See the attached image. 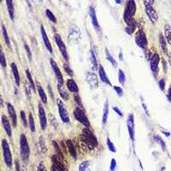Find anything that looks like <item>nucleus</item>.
Masks as SVG:
<instances>
[{
    "mask_svg": "<svg viewBox=\"0 0 171 171\" xmlns=\"http://www.w3.org/2000/svg\"><path fill=\"white\" fill-rule=\"evenodd\" d=\"M81 139L86 145H87L89 147L96 148L99 145L98 139L93 134V132L89 128H85L82 130V134L81 135Z\"/></svg>",
    "mask_w": 171,
    "mask_h": 171,
    "instance_id": "nucleus-1",
    "label": "nucleus"
},
{
    "mask_svg": "<svg viewBox=\"0 0 171 171\" xmlns=\"http://www.w3.org/2000/svg\"><path fill=\"white\" fill-rule=\"evenodd\" d=\"M137 10V5L135 0H128L126 3L124 12H123V20L126 24H129L134 18V15Z\"/></svg>",
    "mask_w": 171,
    "mask_h": 171,
    "instance_id": "nucleus-2",
    "label": "nucleus"
},
{
    "mask_svg": "<svg viewBox=\"0 0 171 171\" xmlns=\"http://www.w3.org/2000/svg\"><path fill=\"white\" fill-rule=\"evenodd\" d=\"M20 151L21 157L25 163L28 161L30 156V147L27 136L24 134L20 135Z\"/></svg>",
    "mask_w": 171,
    "mask_h": 171,
    "instance_id": "nucleus-3",
    "label": "nucleus"
},
{
    "mask_svg": "<svg viewBox=\"0 0 171 171\" xmlns=\"http://www.w3.org/2000/svg\"><path fill=\"white\" fill-rule=\"evenodd\" d=\"M73 114H74V116H75V118H76L77 122H79L85 128H90L91 123H90V121L88 120V117L86 115L84 110L76 106L75 110H74V111H73Z\"/></svg>",
    "mask_w": 171,
    "mask_h": 171,
    "instance_id": "nucleus-4",
    "label": "nucleus"
},
{
    "mask_svg": "<svg viewBox=\"0 0 171 171\" xmlns=\"http://www.w3.org/2000/svg\"><path fill=\"white\" fill-rule=\"evenodd\" d=\"M144 4H145V13L147 15L149 20L151 21L153 24H156L158 21V15L157 10H155L154 7L152 5V3L150 0H145Z\"/></svg>",
    "mask_w": 171,
    "mask_h": 171,
    "instance_id": "nucleus-5",
    "label": "nucleus"
},
{
    "mask_svg": "<svg viewBox=\"0 0 171 171\" xmlns=\"http://www.w3.org/2000/svg\"><path fill=\"white\" fill-rule=\"evenodd\" d=\"M135 43L136 45L142 50H146L147 49V46H148V40H147V37L145 34V31L143 29H139L136 33H135V38H134Z\"/></svg>",
    "mask_w": 171,
    "mask_h": 171,
    "instance_id": "nucleus-6",
    "label": "nucleus"
},
{
    "mask_svg": "<svg viewBox=\"0 0 171 171\" xmlns=\"http://www.w3.org/2000/svg\"><path fill=\"white\" fill-rule=\"evenodd\" d=\"M2 149H3V158H4V162L6 165L9 168L12 167V154H11V151H10V145L5 139H2Z\"/></svg>",
    "mask_w": 171,
    "mask_h": 171,
    "instance_id": "nucleus-7",
    "label": "nucleus"
},
{
    "mask_svg": "<svg viewBox=\"0 0 171 171\" xmlns=\"http://www.w3.org/2000/svg\"><path fill=\"white\" fill-rule=\"evenodd\" d=\"M81 37V33L79 27L76 26V24H73L69 28V34H68L69 42L71 43V44H76V43L79 42Z\"/></svg>",
    "mask_w": 171,
    "mask_h": 171,
    "instance_id": "nucleus-8",
    "label": "nucleus"
},
{
    "mask_svg": "<svg viewBox=\"0 0 171 171\" xmlns=\"http://www.w3.org/2000/svg\"><path fill=\"white\" fill-rule=\"evenodd\" d=\"M54 39H55V42H56V46L59 49L60 52L63 56V59L65 60V62H69V53H68V50H67V47H66V45L63 42V39L61 38L58 33H56L54 35Z\"/></svg>",
    "mask_w": 171,
    "mask_h": 171,
    "instance_id": "nucleus-9",
    "label": "nucleus"
},
{
    "mask_svg": "<svg viewBox=\"0 0 171 171\" xmlns=\"http://www.w3.org/2000/svg\"><path fill=\"white\" fill-rule=\"evenodd\" d=\"M56 105H57V108H58V113H59V116L62 122L63 123H69L70 122V119H69V113L67 110L64 103L61 99H56Z\"/></svg>",
    "mask_w": 171,
    "mask_h": 171,
    "instance_id": "nucleus-10",
    "label": "nucleus"
},
{
    "mask_svg": "<svg viewBox=\"0 0 171 171\" xmlns=\"http://www.w3.org/2000/svg\"><path fill=\"white\" fill-rule=\"evenodd\" d=\"M63 159L56 155L52 156L51 157V161H52L51 171H68V169L63 164Z\"/></svg>",
    "mask_w": 171,
    "mask_h": 171,
    "instance_id": "nucleus-11",
    "label": "nucleus"
},
{
    "mask_svg": "<svg viewBox=\"0 0 171 171\" xmlns=\"http://www.w3.org/2000/svg\"><path fill=\"white\" fill-rule=\"evenodd\" d=\"M50 63H51V69H52L53 72H54V75L56 76V79L57 81V84L64 85V80H63V74L61 72V69H60V68L57 65L56 61L53 59V58H51L50 59Z\"/></svg>",
    "mask_w": 171,
    "mask_h": 171,
    "instance_id": "nucleus-12",
    "label": "nucleus"
},
{
    "mask_svg": "<svg viewBox=\"0 0 171 171\" xmlns=\"http://www.w3.org/2000/svg\"><path fill=\"white\" fill-rule=\"evenodd\" d=\"M127 127L130 139L132 141H134L135 139V123H134V115L133 113H130L127 118Z\"/></svg>",
    "mask_w": 171,
    "mask_h": 171,
    "instance_id": "nucleus-13",
    "label": "nucleus"
},
{
    "mask_svg": "<svg viewBox=\"0 0 171 171\" xmlns=\"http://www.w3.org/2000/svg\"><path fill=\"white\" fill-rule=\"evenodd\" d=\"M38 112H39V119L41 130L45 131L47 127V117H46V110L43 107L42 103H39L38 105Z\"/></svg>",
    "mask_w": 171,
    "mask_h": 171,
    "instance_id": "nucleus-14",
    "label": "nucleus"
},
{
    "mask_svg": "<svg viewBox=\"0 0 171 171\" xmlns=\"http://www.w3.org/2000/svg\"><path fill=\"white\" fill-rule=\"evenodd\" d=\"M160 63V56L158 53H154L150 59V68L155 77H157L158 72V66Z\"/></svg>",
    "mask_w": 171,
    "mask_h": 171,
    "instance_id": "nucleus-15",
    "label": "nucleus"
},
{
    "mask_svg": "<svg viewBox=\"0 0 171 171\" xmlns=\"http://www.w3.org/2000/svg\"><path fill=\"white\" fill-rule=\"evenodd\" d=\"M86 81L88 83L90 87L92 89L97 88L99 86V79L98 76L93 72H87L86 74Z\"/></svg>",
    "mask_w": 171,
    "mask_h": 171,
    "instance_id": "nucleus-16",
    "label": "nucleus"
},
{
    "mask_svg": "<svg viewBox=\"0 0 171 171\" xmlns=\"http://www.w3.org/2000/svg\"><path fill=\"white\" fill-rule=\"evenodd\" d=\"M40 33H41V37H42V40L44 45L46 46V48L47 49V51H49L50 53L53 52V48L52 46H51V43L50 41V39L48 35H47V33H46V28L43 25H40Z\"/></svg>",
    "mask_w": 171,
    "mask_h": 171,
    "instance_id": "nucleus-17",
    "label": "nucleus"
},
{
    "mask_svg": "<svg viewBox=\"0 0 171 171\" xmlns=\"http://www.w3.org/2000/svg\"><path fill=\"white\" fill-rule=\"evenodd\" d=\"M7 110H8V113H9V115H10V121H11V123H12V126L14 128H17V111H16V109L10 103H7Z\"/></svg>",
    "mask_w": 171,
    "mask_h": 171,
    "instance_id": "nucleus-18",
    "label": "nucleus"
},
{
    "mask_svg": "<svg viewBox=\"0 0 171 171\" xmlns=\"http://www.w3.org/2000/svg\"><path fill=\"white\" fill-rule=\"evenodd\" d=\"M98 72H99V79L101 80V81H102L103 83L106 84V85L111 86L112 84H111V82H110V79H109V76H108V75H107V73H106L105 69V68H104L102 65H100V64L99 65Z\"/></svg>",
    "mask_w": 171,
    "mask_h": 171,
    "instance_id": "nucleus-19",
    "label": "nucleus"
},
{
    "mask_svg": "<svg viewBox=\"0 0 171 171\" xmlns=\"http://www.w3.org/2000/svg\"><path fill=\"white\" fill-rule=\"evenodd\" d=\"M1 122H2V125L4 129V131L6 133V134L9 137L12 136V128H11V125H10V122L9 121V119L7 118L6 115H2L1 117Z\"/></svg>",
    "mask_w": 171,
    "mask_h": 171,
    "instance_id": "nucleus-20",
    "label": "nucleus"
},
{
    "mask_svg": "<svg viewBox=\"0 0 171 171\" xmlns=\"http://www.w3.org/2000/svg\"><path fill=\"white\" fill-rule=\"evenodd\" d=\"M66 87L69 90V92L75 93H78L79 92V86L77 85V83L76 82V81L72 78H69L66 81Z\"/></svg>",
    "mask_w": 171,
    "mask_h": 171,
    "instance_id": "nucleus-21",
    "label": "nucleus"
},
{
    "mask_svg": "<svg viewBox=\"0 0 171 171\" xmlns=\"http://www.w3.org/2000/svg\"><path fill=\"white\" fill-rule=\"evenodd\" d=\"M89 16H90L91 22H92L93 27H95V29L96 30L100 29L99 21H98V17H97V15H96V10L95 9H94V7H92V6L90 7V9H89Z\"/></svg>",
    "mask_w": 171,
    "mask_h": 171,
    "instance_id": "nucleus-22",
    "label": "nucleus"
},
{
    "mask_svg": "<svg viewBox=\"0 0 171 171\" xmlns=\"http://www.w3.org/2000/svg\"><path fill=\"white\" fill-rule=\"evenodd\" d=\"M10 69H11V72H12V75L14 76L15 82H16L17 86H19L21 85V76L17 65L15 63H12L10 64Z\"/></svg>",
    "mask_w": 171,
    "mask_h": 171,
    "instance_id": "nucleus-23",
    "label": "nucleus"
},
{
    "mask_svg": "<svg viewBox=\"0 0 171 171\" xmlns=\"http://www.w3.org/2000/svg\"><path fill=\"white\" fill-rule=\"evenodd\" d=\"M109 113H110V105H109V101L106 100L105 105H104V108H103V115H102V125L105 126L108 121Z\"/></svg>",
    "mask_w": 171,
    "mask_h": 171,
    "instance_id": "nucleus-24",
    "label": "nucleus"
},
{
    "mask_svg": "<svg viewBox=\"0 0 171 171\" xmlns=\"http://www.w3.org/2000/svg\"><path fill=\"white\" fill-rule=\"evenodd\" d=\"M66 147L68 149V151H69L70 156H71L74 159H76V158H77V152H76V146L73 144V142L71 139H67V140H66Z\"/></svg>",
    "mask_w": 171,
    "mask_h": 171,
    "instance_id": "nucleus-25",
    "label": "nucleus"
},
{
    "mask_svg": "<svg viewBox=\"0 0 171 171\" xmlns=\"http://www.w3.org/2000/svg\"><path fill=\"white\" fill-rule=\"evenodd\" d=\"M36 88L37 92H38V94L40 96V100H41V103H42V104H47V101H48V99H47V95H46L45 90H44V88L41 86V85H40V83H37Z\"/></svg>",
    "mask_w": 171,
    "mask_h": 171,
    "instance_id": "nucleus-26",
    "label": "nucleus"
},
{
    "mask_svg": "<svg viewBox=\"0 0 171 171\" xmlns=\"http://www.w3.org/2000/svg\"><path fill=\"white\" fill-rule=\"evenodd\" d=\"M158 40H159V44H160V46H161V49L162 51H164V54L166 55H169L168 52V43L165 40L164 36V34L163 33H159V35H158Z\"/></svg>",
    "mask_w": 171,
    "mask_h": 171,
    "instance_id": "nucleus-27",
    "label": "nucleus"
},
{
    "mask_svg": "<svg viewBox=\"0 0 171 171\" xmlns=\"http://www.w3.org/2000/svg\"><path fill=\"white\" fill-rule=\"evenodd\" d=\"M6 2L7 10H8V13L10 16V18L11 21H14L15 19V7H14L13 0H5Z\"/></svg>",
    "mask_w": 171,
    "mask_h": 171,
    "instance_id": "nucleus-28",
    "label": "nucleus"
},
{
    "mask_svg": "<svg viewBox=\"0 0 171 171\" xmlns=\"http://www.w3.org/2000/svg\"><path fill=\"white\" fill-rule=\"evenodd\" d=\"M57 90H58V93H59L61 99H63V100H69V94L64 87V85L57 84Z\"/></svg>",
    "mask_w": 171,
    "mask_h": 171,
    "instance_id": "nucleus-29",
    "label": "nucleus"
},
{
    "mask_svg": "<svg viewBox=\"0 0 171 171\" xmlns=\"http://www.w3.org/2000/svg\"><path fill=\"white\" fill-rule=\"evenodd\" d=\"M90 62L92 64V69L93 70H97L99 69L98 65V61H97V56H96L95 52L93 51V50H90Z\"/></svg>",
    "mask_w": 171,
    "mask_h": 171,
    "instance_id": "nucleus-30",
    "label": "nucleus"
},
{
    "mask_svg": "<svg viewBox=\"0 0 171 171\" xmlns=\"http://www.w3.org/2000/svg\"><path fill=\"white\" fill-rule=\"evenodd\" d=\"M136 27H137V22H136V21L134 19L129 24H127V27H126L125 28V32L128 33V35H132L133 33H134Z\"/></svg>",
    "mask_w": 171,
    "mask_h": 171,
    "instance_id": "nucleus-31",
    "label": "nucleus"
},
{
    "mask_svg": "<svg viewBox=\"0 0 171 171\" xmlns=\"http://www.w3.org/2000/svg\"><path fill=\"white\" fill-rule=\"evenodd\" d=\"M164 36L169 45L171 46V27L169 24H166L164 28Z\"/></svg>",
    "mask_w": 171,
    "mask_h": 171,
    "instance_id": "nucleus-32",
    "label": "nucleus"
},
{
    "mask_svg": "<svg viewBox=\"0 0 171 171\" xmlns=\"http://www.w3.org/2000/svg\"><path fill=\"white\" fill-rule=\"evenodd\" d=\"M26 76H27V81L29 83V86L31 88L33 89V92H36V85H35V82H34V81L33 79V76L31 75V73H30L29 69H26Z\"/></svg>",
    "mask_w": 171,
    "mask_h": 171,
    "instance_id": "nucleus-33",
    "label": "nucleus"
},
{
    "mask_svg": "<svg viewBox=\"0 0 171 171\" xmlns=\"http://www.w3.org/2000/svg\"><path fill=\"white\" fill-rule=\"evenodd\" d=\"M27 121H28V128H29L30 131L32 132V133H34V132L36 131V125H35L34 117H33V114L31 112H29V114H28Z\"/></svg>",
    "mask_w": 171,
    "mask_h": 171,
    "instance_id": "nucleus-34",
    "label": "nucleus"
},
{
    "mask_svg": "<svg viewBox=\"0 0 171 171\" xmlns=\"http://www.w3.org/2000/svg\"><path fill=\"white\" fill-rule=\"evenodd\" d=\"M105 51L106 59L108 60L109 62L111 63V65L113 66L114 68H116V67H117V62H116V60H115V58H114V56L110 54V51H109V49L107 47L105 49Z\"/></svg>",
    "mask_w": 171,
    "mask_h": 171,
    "instance_id": "nucleus-35",
    "label": "nucleus"
},
{
    "mask_svg": "<svg viewBox=\"0 0 171 171\" xmlns=\"http://www.w3.org/2000/svg\"><path fill=\"white\" fill-rule=\"evenodd\" d=\"M2 33H3V40H4V42L6 44V46L9 47V48H11V43H10V36L8 34V32H7L6 27L4 25H2Z\"/></svg>",
    "mask_w": 171,
    "mask_h": 171,
    "instance_id": "nucleus-36",
    "label": "nucleus"
},
{
    "mask_svg": "<svg viewBox=\"0 0 171 171\" xmlns=\"http://www.w3.org/2000/svg\"><path fill=\"white\" fill-rule=\"evenodd\" d=\"M0 65L3 68H6L7 66L6 57H5V54L3 52V49L1 44H0Z\"/></svg>",
    "mask_w": 171,
    "mask_h": 171,
    "instance_id": "nucleus-37",
    "label": "nucleus"
},
{
    "mask_svg": "<svg viewBox=\"0 0 171 171\" xmlns=\"http://www.w3.org/2000/svg\"><path fill=\"white\" fill-rule=\"evenodd\" d=\"M52 145L53 147H54V149H55V151H56V156H58L59 158H61L62 159H63V151H62V147H60L59 145H58V143L56 141V140H54V141H52Z\"/></svg>",
    "mask_w": 171,
    "mask_h": 171,
    "instance_id": "nucleus-38",
    "label": "nucleus"
},
{
    "mask_svg": "<svg viewBox=\"0 0 171 171\" xmlns=\"http://www.w3.org/2000/svg\"><path fill=\"white\" fill-rule=\"evenodd\" d=\"M20 118L23 127H24V128H27V127H28V121H27L26 113H25L24 110H21L20 111Z\"/></svg>",
    "mask_w": 171,
    "mask_h": 171,
    "instance_id": "nucleus-39",
    "label": "nucleus"
},
{
    "mask_svg": "<svg viewBox=\"0 0 171 171\" xmlns=\"http://www.w3.org/2000/svg\"><path fill=\"white\" fill-rule=\"evenodd\" d=\"M63 69H64L66 74L69 76H70V78H72L74 76V71H73V69H71V67L69 64V62H65L63 63Z\"/></svg>",
    "mask_w": 171,
    "mask_h": 171,
    "instance_id": "nucleus-40",
    "label": "nucleus"
},
{
    "mask_svg": "<svg viewBox=\"0 0 171 171\" xmlns=\"http://www.w3.org/2000/svg\"><path fill=\"white\" fill-rule=\"evenodd\" d=\"M46 16L47 17V18L49 19L52 23H56L57 22V20H56V17H55V15L53 14V12L51 10H50L49 9H47L46 10Z\"/></svg>",
    "mask_w": 171,
    "mask_h": 171,
    "instance_id": "nucleus-41",
    "label": "nucleus"
},
{
    "mask_svg": "<svg viewBox=\"0 0 171 171\" xmlns=\"http://www.w3.org/2000/svg\"><path fill=\"white\" fill-rule=\"evenodd\" d=\"M118 81L121 85H124L126 81L125 73L123 72V70L121 69H118Z\"/></svg>",
    "mask_w": 171,
    "mask_h": 171,
    "instance_id": "nucleus-42",
    "label": "nucleus"
},
{
    "mask_svg": "<svg viewBox=\"0 0 171 171\" xmlns=\"http://www.w3.org/2000/svg\"><path fill=\"white\" fill-rule=\"evenodd\" d=\"M74 99H75V101H76V105H77V107H79V108L84 110L82 100H81V97H80L78 93H75V95H74Z\"/></svg>",
    "mask_w": 171,
    "mask_h": 171,
    "instance_id": "nucleus-43",
    "label": "nucleus"
},
{
    "mask_svg": "<svg viewBox=\"0 0 171 171\" xmlns=\"http://www.w3.org/2000/svg\"><path fill=\"white\" fill-rule=\"evenodd\" d=\"M106 144H107V146H108L109 150L111 151V152H115V151H116V148H115L114 143L111 141V139L109 138V137L107 138V139H106Z\"/></svg>",
    "mask_w": 171,
    "mask_h": 171,
    "instance_id": "nucleus-44",
    "label": "nucleus"
},
{
    "mask_svg": "<svg viewBox=\"0 0 171 171\" xmlns=\"http://www.w3.org/2000/svg\"><path fill=\"white\" fill-rule=\"evenodd\" d=\"M24 49H25V51H26L27 56L28 60H29V61H32V58H33L32 51H31V49H30L29 46H28L26 42H24Z\"/></svg>",
    "mask_w": 171,
    "mask_h": 171,
    "instance_id": "nucleus-45",
    "label": "nucleus"
},
{
    "mask_svg": "<svg viewBox=\"0 0 171 171\" xmlns=\"http://www.w3.org/2000/svg\"><path fill=\"white\" fill-rule=\"evenodd\" d=\"M89 165H90V162L89 161H84L82 162L79 166L80 171H87L89 169Z\"/></svg>",
    "mask_w": 171,
    "mask_h": 171,
    "instance_id": "nucleus-46",
    "label": "nucleus"
},
{
    "mask_svg": "<svg viewBox=\"0 0 171 171\" xmlns=\"http://www.w3.org/2000/svg\"><path fill=\"white\" fill-rule=\"evenodd\" d=\"M40 148H41V151H42L43 153H46V141H45V138L43 136H40Z\"/></svg>",
    "mask_w": 171,
    "mask_h": 171,
    "instance_id": "nucleus-47",
    "label": "nucleus"
},
{
    "mask_svg": "<svg viewBox=\"0 0 171 171\" xmlns=\"http://www.w3.org/2000/svg\"><path fill=\"white\" fill-rule=\"evenodd\" d=\"M155 139H156V141L158 142V144H160V145L162 146V148H163V150L164 151H165V149H166V144H165V142L162 139V138H160L159 136H158V135H156L154 137Z\"/></svg>",
    "mask_w": 171,
    "mask_h": 171,
    "instance_id": "nucleus-48",
    "label": "nucleus"
},
{
    "mask_svg": "<svg viewBox=\"0 0 171 171\" xmlns=\"http://www.w3.org/2000/svg\"><path fill=\"white\" fill-rule=\"evenodd\" d=\"M113 88H114L115 92H116V94H117L118 97H122V96H123L124 92H123V89H122L121 86H115Z\"/></svg>",
    "mask_w": 171,
    "mask_h": 171,
    "instance_id": "nucleus-49",
    "label": "nucleus"
},
{
    "mask_svg": "<svg viewBox=\"0 0 171 171\" xmlns=\"http://www.w3.org/2000/svg\"><path fill=\"white\" fill-rule=\"evenodd\" d=\"M165 86H166L165 80L164 79L159 80V81H158V86H159V88L161 89L162 91H164L165 90Z\"/></svg>",
    "mask_w": 171,
    "mask_h": 171,
    "instance_id": "nucleus-50",
    "label": "nucleus"
},
{
    "mask_svg": "<svg viewBox=\"0 0 171 171\" xmlns=\"http://www.w3.org/2000/svg\"><path fill=\"white\" fill-rule=\"evenodd\" d=\"M116 168V161L115 158H112L111 162H110V171H114Z\"/></svg>",
    "mask_w": 171,
    "mask_h": 171,
    "instance_id": "nucleus-51",
    "label": "nucleus"
},
{
    "mask_svg": "<svg viewBox=\"0 0 171 171\" xmlns=\"http://www.w3.org/2000/svg\"><path fill=\"white\" fill-rule=\"evenodd\" d=\"M113 110H114V111H115V113H116V114L119 115V116H121V117H122V116H123V113H122V110H120L118 107H115H115H113Z\"/></svg>",
    "mask_w": 171,
    "mask_h": 171,
    "instance_id": "nucleus-52",
    "label": "nucleus"
},
{
    "mask_svg": "<svg viewBox=\"0 0 171 171\" xmlns=\"http://www.w3.org/2000/svg\"><path fill=\"white\" fill-rule=\"evenodd\" d=\"M38 171H47L46 166H45V164L43 163H40L39 166H38Z\"/></svg>",
    "mask_w": 171,
    "mask_h": 171,
    "instance_id": "nucleus-53",
    "label": "nucleus"
},
{
    "mask_svg": "<svg viewBox=\"0 0 171 171\" xmlns=\"http://www.w3.org/2000/svg\"><path fill=\"white\" fill-rule=\"evenodd\" d=\"M167 98H168L169 101L171 102V86H169V87L168 92H167Z\"/></svg>",
    "mask_w": 171,
    "mask_h": 171,
    "instance_id": "nucleus-54",
    "label": "nucleus"
},
{
    "mask_svg": "<svg viewBox=\"0 0 171 171\" xmlns=\"http://www.w3.org/2000/svg\"><path fill=\"white\" fill-rule=\"evenodd\" d=\"M16 171H21L20 164H19L18 160H16Z\"/></svg>",
    "mask_w": 171,
    "mask_h": 171,
    "instance_id": "nucleus-55",
    "label": "nucleus"
},
{
    "mask_svg": "<svg viewBox=\"0 0 171 171\" xmlns=\"http://www.w3.org/2000/svg\"><path fill=\"white\" fill-rule=\"evenodd\" d=\"M163 66H164V73H167V63L165 62V60H163Z\"/></svg>",
    "mask_w": 171,
    "mask_h": 171,
    "instance_id": "nucleus-56",
    "label": "nucleus"
},
{
    "mask_svg": "<svg viewBox=\"0 0 171 171\" xmlns=\"http://www.w3.org/2000/svg\"><path fill=\"white\" fill-rule=\"evenodd\" d=\"M47 87H48V91H49V92H51V98H52V99H54V95L52 94V90H51V87L50 86V85H48V86H47Z\"/></svg>",
    "mask_w": 171,
    "mask_h": 171,
    "instance_id": "nucleus-57",
    "label": "nucleus"
},
{
    "mask_svg": "<svg viewBox=\"0 0 171 171\" xmlns=\"http://www.w3.org/2000/svg\"><path fill=\"white\" fill-rule=\"evenodd\" d=\"M3 98H2V96L0 94V107H3Z\"/></svg>",
    "mask_w": 171,
    "mask_h": 171,
    "instance_id": "nucleus-58",
    "label": "nucleus"
},
{
    "mask_svg": "<svg viewBox=\"0 0 171 171\" xmlns=\"http://www.w3.org/2000/svg\"><path fill=\"white\" fill-rule=\"evenodd\" d=\"M123 1L124 0H115V3H117V4H122L123 3Z\"/></svg>",
    "mask_w": 171,
    "mask_h": 171,
    "instance_id": "nucleus-59",
    "label": "nucleus"
},
{
    "mask_svg": "<svg viewBox=\"0 0 171 171\" xmlns=\"http://www.w3.org/2000/svg\"><path fill=\"white\" fill-rule=\"evenodd\" d=\"M119 58H120V60H121V61H122V60H123V56H122V52H120V54H119Z\"/></svg>",
    "mask_w": 171,
    "mask_h": 171,
    "instance_id": "nucleus-60",
    "label": "nucleus"
},
{
    "mask_svg": "<svg viewBox=\"0 0 171 171\" xmlns=\"http://www.w3.org/2000/svg\"><path fill=\"white\" fill-rule=\"evenodd\" d=\"M163 133H164V134L165 135H167V136H169V133H166V132H163Z\"/></svg>",
    "mask_w": 171,
    "mask_h": 171,
    "instance_id": "nucleus-61",
    "label": "nucleus"
},
{
    "mask_svg": "<svg viewBox=\"0 0 171 171\" xmlns=\"http://www.w3.org/2000/svg\"><path fill=\"white\" fill-rule=\"evenodd\" d=\"M169 56V63H170V66H171V56L170 55H168Z\"/></svg>",
    "mask_w": 171,
    "mask_h": 171,
    "instance_id": "nucleus-62",
    "label": "nucleus"
},
{
    "mask_svg": "<svg viewBox=\"0 0 171 171\" xmlns=\"http://www.w3.org/2000/svg\"><path fill=\"white\" fill-rule=\"evenodd\" d=\"M150 1H151V3H154V1H155V0H150Z\"/></svg>",
    "mask_w": 171,
    "mask_h": 171,
    "instance_id": "nucleus-63",
    "label": "nucleus"
},
{
    "mask_svg": "<svg viewBox=\"0 0 171 171\" xmlns=\"http://www.w3.org/2000/svg\"><path fill=\"white\" fill-rule=\"evenodd\" d=\"M2 1H3V0H0V3H1V2H2Z\"/></svg>",
    "mask_w": 171,
    "mask_h": 171,
    "instance_id": "nucleus-64",
    "label": "nucleus"
}]
</instances>
